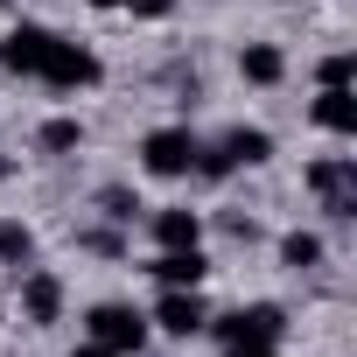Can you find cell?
Segmentation results:
<instances>
[{"label":"cell","instance_id":"6da1fadb","mask_svg":"<svg viewBox=\"0 0 357 357\" xmlns=\"http://www.w3.org/2000/svg\"><path fill=\"white\" fill-rule=\"evenodd\" d=\"M273 154V133H259V126H231L218 147H197V175L204 183H225L231 168H259Z\"/></svg>","mask_w":357,"mask_h":357},{"label":"cell","instance_id":"7a4b0ae2","mask_svg":"<svg viewBox=\"0 0 357 357\" xmlns=\"http://www.w3.org/2000/svg\"><path fill=\"white\" fill-rule=\"evenodd\" d=\"M140 168L161 175V183L190 175V168H197V133H190V126H154V133L140 140Z\"/></svg>","mask_w":357,"mask_h":357},{"label":"cell","instance_id":"3957f363","mask_svg":"<svg viewBox=\"0 0 357 357\" xmlns=\"http://www.w3.org/2000/svg\"><path fill=\"white\" fill-rule=\"evenodd\" d=\"M36 77H43L50 91H84V84H98V56L77 50V43H63V36H50V56H43Z\"/></svg>","mask_w":357,"mask_h":357},{"label":"cell","instance_id":"277c9868","mask_svg":"<svg viewBox=\"0 0 357 357\" xmlns=\"http://www.w3.org/2000/svg\"><path fill=\"white\" fill-rule=\"evenodd\" d=\"M91 343H105L112 357H126V350L147 343V315L126 308V301H98V308H91Z\"/></svg>","mask_w":357,"mask_h":357},{"label":"cell","instance_id":"5b68a950","mask_svg":"<svg viewBox=\"0 0 357 357\" xmlns=\"http://www.w3.org/2000/svg\"><path fill=\"white\" fill-rule=\"evenodd\" d=\"M308 190L322 197L329 218H357V161H343V154L315 161V168H308Z\"/></svg>","mask_w":357,"mask_h":357},{"label":"cell","instance_id":"8992f818","mask_svg":"<svg viewBox=\"0 0 357 357\" xmlns=\"http://www.w3.org/2000/svg\"><path fill=\"white\" fill-rule=\"evenodd\" d=\"M154 322H161V336H175V343H190V336H204V329H211V315H204L197 287H161Z\"/></svg>","mask_w":357,"mask_h":357},{"label":"cell","instance_id":"52a82bcc","mask_svg":"<svg viewBox=\"0 0 357 357\" xmlns=\"http://www.w3.org/2000/svg\"><path fill=\"white\" fill-rule=\"evenodd\" d=\"M218 336H225V343H280V336H287V315H280L273 301H252V308L225 315Z\"/></svg>","mask_w":357,"mask_h":357},{"label":"cell","instance_id":"ba28073f","mask_svg":"<svg viewBox=\"0 0 357 357\" xmlns=\"http://www.w3.org/2000/svg\"><path fill=\"white\" fill-rule=\"evenodd\" d=\"M43 56H50V29H36V22H22V29L0 36V63H8L15 77H36Z\"/></svg>","mask_w":357,"mask_h":357},{"label":"cell","instance_id":"9c48e42d","mask_svg":"<svg viewBox=\"0 0 357 357\" xmlns=\"http://www.w3.org/2000/svg\"><path fill=\"white\" fill-rule=\"evenodd\" d=\"M22 315L29 322H56L63 315V280L56 273H22Z\"/></svg>","mask_w":357,"mask_h":357},{"label":"cell","instance_id":"30bf717a","mask_svg":"<svg viewBox=\"0 0 357 357\" xmlns=\"http://www.w3.org/2000/svg\"><path fill=\"white\" fill-rule=\"evenodd\" d=\"M204 238V218L197 211H154V245L161 252H190Z\"/></svg>","mask_w":357,"mask_h":357},{"label":"cell","instance_id":"8fae6325","mask_svg":"<svg viewBox=\"0 0 357 357\" xmlns=\"http://www.w3.org/2000/svg\"><path fill=\"white\" fill-rule=\"evenodd\" d=\"M315 126H329V133H357V98H350V84H322V98H315Z\"/></svg>","mask_w":357,"mask_h":357},{"label":"cell","instance_id":"7c38bea8","mask_svg":"<svg viewBox=\"0 0 357 357\" xmlns=\"http://www.w3.org/2000/svg\"><path fill=\"white\" fill-rule=\"evenodd\" d=\"M238 70H245L252 84H280V77H287V56H280L273 43H245V50H238Z\"/></svg>","mask_w":357,"mask_h":357},{"label":"cell","instance_id":"4fadbf2b","mask_svg":"<svg viewBox=\"0 0 357 357\" xmlns=\"http://www.w3.org/2000/svg\"><path fill=\"white\" fill-rule=\"evenodd\" d=\"M154 280H161V287H197V280H204V252H197V245H190V252H161V259H154Z\"/></svg>","mask_w":357,"mask_h":357},{"label":"cell","instance_id":"5bb4252c","mask_svg":"<svg viewBox=\"0 0 357 357\" xmlns=\"http://www.w3.org/2000/svg\"><path fill=\"white\" fill-rule=\"evenodd\" d=\"M280 259H287L294 273H308V266L322 259V238H315V231H287V238H280Z\"/></svg>","mask_w":357,"mask_h":357},{"label":"cell","instance_id":"9a60e30c","mask_svg":"<svg viewBox=\"0 0 357 357\" xmlns=\"http://www.w3.org/2000/svg\"><path fill=\"white\" fill-rule=\"evenodd\" d=\"M43 147H50V154H70V147H84V126H77V119H50V126H43Z\"/></svg>","mask_w":357,"mask_h":357},{"label":"cell","instance_id":"2e32d148","mask_svg":"<svg viewBox=\"0 0 357 357\" xmlns=\"http://www.w3.org/2000/svg\"><path fill=\"white\" fill-rule=\"evenodd\" d=\"M29 252H36L29 225H0V259H15V266H29Z\"/></svg>","mask_w":357,"mask_h":357},{"label":"cell","instance_id":"e0dca14e","mask_svg":"<svg viewBox=\"0 0 357 357\" xmlns=\"http://www.w3.org/2000/svg\"><path fill=\"white\" fill-rule=\"evenodd\" d=\"M350 70H357V63H350V50H336V56H322V84H350Z\"/></svg>","mask_w":357,"mask_h":357},{"label":"cell","instance_id":"ac0fdd59","mask_svg":"<svg viewBox=\"0 0 357 357\" xmlns=\"http://www.w3.org/2000/svg\"><path fill=\"white\" fill-rule=\"evenodd\" d=\"M119 8H133V15H147V22H161V15H175V0H119Z\"/></svg>","mask_w":357,"mask_h":357},{"label":"cell","instance_id":"d6986e66","mask_svg":"<svg viewBox=\"0 0 357 357\" xmlns=\"http://www.w3.org/2000/svg\"><path fill=\"white\" fill-rule=\"evenodd\" d=\"M225 357H273V343H225Z\"/></svg>","mask_w":357,"mask_h":357},{"label":"cell","instance_id":"ffe728a7","mask_svg":"<svg viewBox=\"0 0 357 357\" xmlns=\"http://www.w3.org/2000/svg\"><path fill=\"white\" fill-rule=\"evenodd\" d=\"M77 357H112V350H105V343H84V350H77Z\"/></svg>","mask_w":357,"mask_h":357},{"label":"cell","instance_id":"44dd1931","mask_svg":"<svg viewBox=\"0 0 357 357\" xmlns=\"http://www.w3.org/2000/svg\"><path fill=\"white\" fill-rule=\"evenodd\" d=\"M91 8H119V0H91Z\"/></svg>","mask_w":357,"mask_h":357}]
</instances>
